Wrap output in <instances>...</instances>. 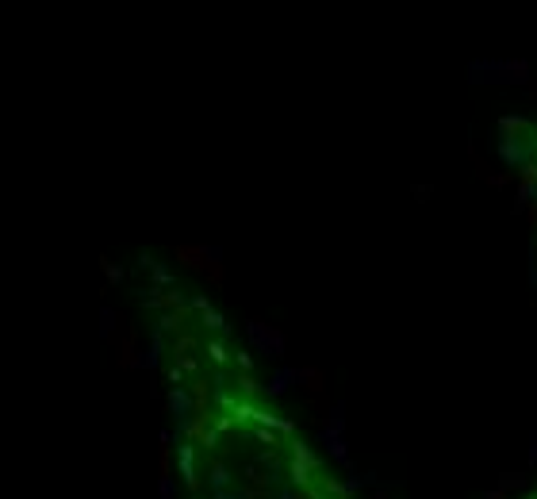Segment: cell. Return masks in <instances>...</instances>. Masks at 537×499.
Returning <instances> with one entry per match:
<instances>
[{"instance_id":"obj_2","label":"cell","mask_w":537,"mask_h":499,"mask_svg":"<svg viewBox=\"0 0 537 499\" xmlns=\"http://www.w3.org/2000/svg\"><path fill=\"white\" fill-rule=\"evenodd\" d=\"M100 265H104L107 281H123V273H119V269H116V265H112V261H107V258H100Z\"/></svg>"},{"instance_id":"obj_3","label":"cell","mask_w":537,"mask_h":499,"mask_svg":"<svg viewBox=\"0 0 537 499\" xmlns=\"http://www.w3.org/2000/svg\"><path fill=\"white\" fill-rule=\"evenodd\" d=\"M522 499H537V488H529V491H526V496H522Z\"/></svg>"},{"instance_id":"obj_1","label":"cell","mask_w":537,"mask_h":499,"mask_svg":"<svg viewBox=\"0 0 537 499\" xmlns=\"http://www.w3.org/2000/svg\"><path fill=\"white\" fill-rule=\"evenodd\" d=\"M112 326H116V311H100V331H112Z\"/></svg>"}]
</instances>
